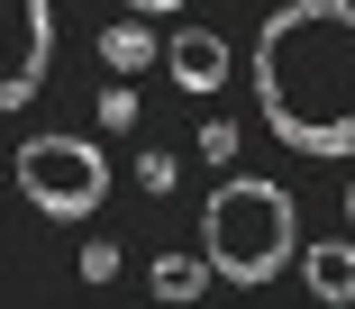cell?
<instances>
[{
	"label": "cell",
	"mask_w": 355,
	"mask_h": 309,
	"mask_svg": "<svg viewBox=\"0 0 355 309\" xmlns=\"http://www.w3.org/2000/svg\"><path fill=\"white\" fill-rule=\"evenodd\" d=\"M255 100L292 154H355V0H282L255 37Z\"/></svg>",
	"instance_id": "cell-1"
},
{
	"label": "cell",
	"mask_w": 355,
	"mask_h": 309,
	"mask_svg": "<svg viewBox=\"0 0 355 309\" xmlns=\"http://www.w3.org/2000/svg\"><path fill=\"white\" fill-rule=\"evenodd\" d=\"M200 255H209V273H219V282H237V291L273 282L282 264L301 255L292 191H282V182H264V173H228L219 191H209V209H200Z\"/></svg>",
	"instance_id": "cell-2"
},
{
	"label": "cell",
	"mask_w": 355,
	"mask_h": 309,
	"mask_svg": "<svg viewBox=\"0 0 355 309\" xmlns=\"http://www.w3.org/2000/svg\"><path fill=\"white\" fill-rule=\"evenodd\" d=\"M19 191L46 218H92L110 200V164H101L92 136H28L19 145Z\"/></svg>",
	"instance_id": "cell-3"
},
{
	"label": "cell",
	"mask_w": 355,
	"mask_h": 309,
	"mask_svg": "<svg viewBox=\"0 0 355 309\" xmlns=\"http://www.w3.org/2000/svg\"><path fill=\"white\" fill-rule=\"evenodd\" d=\"M55 64V0H0V109H28Z\"/></svg>",
	"instance_id": "cell-4"
},
{
	"label": "cell",
	"mask_w": 355,
	"mask_h": 309,
	"mask_svg": "<svg viewBox=\"0 0 355 309\" xmlns=\"http://www.w3.org/2000/svg\"><path fill=\"white\" fill-rule=\"evenodd\" d=\"M164 73H173L182 91H200V100H209V91L228 82V37H209V28H182V37L164 46Z\"/></svg>",
	"instance_id": "cell-5"
},
{
	"label": "cell",
	"mask_w": 355,
	"mask_h": 309,
	"mask_svg": "<svg viewBox=\"0 0 355 309\" xmlns=\"http://www.w3.org/2000/svg\"><path fill=\"white\" fill-rule=\"evenodd\" d=\"M301 273H310V291H319L328 309H355V237H319Z\"/></svg>",
	"instance_id": "cell-6"
},
{
	"label": "cell",
	"mask_w": 355,
	"mask_h": 309,
	"mask_svg": "<svg viewBox=\"0 0 355 309\" xmlns=\"http://www.w3.org/2000/svg\"><path fill=\"white\" fill-rule=\"evenodd\" d=\"M92 55H101L110 73H146V64H164V37H155V28H137V19H119V28L92 37Z\"/></svg>",
	"instance_id": "cell-7"
},
{
	"label": "cell",
	"mask_w": 355,
	"mask_h": 309,
	"mask_svg": "<svg viewBox=\"0 0 355 309\" xmlns=\"http://www.w3.org/2000/svg\"><path fill=\"white\" fill-rule=\"evenodd\" d=\"M146 282H155V300H164V309H182V300H200L219 273H209V255H173V246H164V255L146 264Z\"/></svg>",
	"instance_id": "cell-8"
},
{
	"label": "cell",
	"mask_w": 355,
	"mask_h": 309,
	"mask_svg": "<svg viewBox=\"0 0 355 309\" xmlns=\"http://www.w3.org/2000/svg\"><path fill=\"white\" fill-rule=\"evenodd\" d=\"M101 127H137V91H128V73L101 91Z\"/></svg>",
	"instance_id": "cell-9"
},
{
	"label": "cell",
	"mask_w": 355,
	"mask_h": 309,
	"mask_svg": "<svg viewBox=\"0 0 355 309\" xmlns=\"http://www.w3.org/2000/svg\"><path fill=\"white\" fill-rule=\"evenodd\" d=\"M73 264H83V282H92V291H101V282H110V273H119V246H110V237H92V246H83V255H73Z\"/></svg>",
	"instance_id": "cell-10"
},
{
	"label": "cell",
	"mask_w": 355,
	"mask_h": 309,
	"mask_svg": "<svg viewBox=\"0 0 355 309\" xmlns=\"http://www.w3.org/2000/svg\"><path fill=\"white\" fill-rule=\"evenodd\" d=\"M200 154H209V164H237V127L209 118V127H200Z\"/></svg>",
	"instance_id": "cell-11"
},
{
	"label": "cell",
	"mask_w": 355,
	"mask_h": 309,
	"mask_svg": "<svg viewBox=\"0 0 355 309\" xmlns=\"http://www.w3.org/2000/svg\"><path fill=\"white\" fill-rule=\"evenodd\" d=\"M137 182H146V191L164 200V191H173V154H137Z\"/></svg>",
	"instance_id": "cell-12"
},
{
	"label": "cell",
	"mask_w": 355,
	"mask_h": 309,
	"mask_svg": "<svg viewBox=\"0 0 355 309\" xmlns=\"http://www.w3.org/2000/svg\"><path fill=\"white\" fill-rule=\"evenodd\" d=\"M128 10H137V19H164V10H182V0H128Z\"/></svg>",
	"instance_id": "cell-13"
},
{
	"label": "cell",
	"mask_w": 355,
	"mask_h": 309,
	"mask_svg": "<svg viewBox=\"0 0 355 309\" xmlns=\"http://www.w3.org/2000/svg\"><path fill=\"white\" fill-rule=\"evenodd\" d=\"M346 227H355V182H346Z\"/></svg>",
	"instance_id": "cell-14"
}]
</instances>
